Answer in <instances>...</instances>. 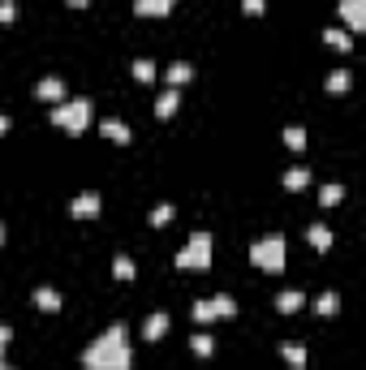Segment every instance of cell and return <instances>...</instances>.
Listing matches in <instances>:
<instances>
[{"label":"cell","instance_id":"836d02e7","mask_svg":"<svg viewBox=\"0 0 366 370\" xmlns=\"http://www.w3.org/2000/svg\"><path fill=\"white\" fill-rule=\"evenodd\" d=\"M0 370H13V366H9V362H0Z\"/></svg>","mask_w":366,"mask_h":370},{"label":"cell","instance_id":"6da1fadb","mask_svg":"<svg viewBox=\"0 0 366 370\" xmlns=\"http://www.w3.org/2000/svg\"><path fill=\"white\" fill-rule=\"evenodd\" d=\"M86 370H130L134 366V349H130V332L125 323H108L82 353Z\"/></svg>","mask_w":366,"mask_h":370},{"label":"cell","instance_id":"ffe728a7","mask_svg":"<svg viewBox=\"0 0 366 370\" xmlns=\"http://www.w3.org/2000/svg\"><path fill=\"white\" fill-rule=\"evenodd\" d=\"M35 306L47 310V314H52V310H61V293H57V289H47V284H39V289H35Z\"/></svg>","mask_w":366,"mask_h":370},{"label":"cell","instance_id":"8fae6325","mask_svg":"<svg viewBox=\"0 0 366 370\" xmlns=\"http://www.w3.org/2000/svg\"><path fill=\"white\" fill-rule=\"evenodd\" d=\"M99 134L108 138V142H130V138H134V129H130L125 121H117V117H103V121H99Z\"/></svg>","mask_w":366,"mask_h":370},{"label":"cell","instance_id":"5bb4252c","mask_svg":"<svg viewBox=\"0 0 366 370\" xmlns=\"http://www.w3.org/2000/svg\"><path fill=\"white\" fill-rule=\"evenodd\" d=\"M190 78H194V65H190V61H173V65L164 69V82H168V86H177V91H181Z\"/></svg>","mask_w":366,"mask_h":370},{"label":"cell","instance_id":"44dd1931","mask_svg":"<svg viewBox=\"0 0 366 370\" xmlns=\"http://www.w3.org/2000/svg\"><path fill=\"white\" fill-rule=\"evenodd\" d=\"M190 349H194L198 357H212V353H216V336H212V332H194V336H190Z\"/></svg>","mask_w":366,"mask_h":370},{"label":"cell","instance_id":"9c48e42d","mask_svg":"<svg viewBox=\"0 0 366 370\" xmlns=\"http://www.w3.org/2000/svg\"><path fill=\"white\" fill-rule=\"evenodd\" d=\"M177 108H181V91H177V86H164V91H160V99H155V117L168 121Z\"/></svg>","mask_w":366,"mask_h":370},{"label":"cell","instance_id":"30bf717a","mask_svg":"<svg viewBox=\"0 0 366 370\" xmlns=\"http://www.w3.org/2000/svg\"><path fill=\"white\" fill-rule=\"evenodd\" d=\"M177 0H134V13L138 18H168Z\"/></svg>","mask_w":366,"mask_h":370},{"label":"cell","instance_id":"603a6c76","mask_svg":"<svg viewBox=\"0 0 366 370\" xmlns=\"http://www.w3.org/2000/svg\"><path fill=\"white\" fill-rule=\"evenodd\" d=\"M315 310L324 314V319H328V314H336V310H341V293H336V289L319 293V297H315Z\"/></svg>","mask_w":366,"mask_h":370},{"label":"cell","instance_id":"9a60e30c","mask_svg":"<svg viewBox=\"0 0 366 370\" xmlns=\"http://www.w3.org/2000/svg\"><path fill=\"white\" fill-rule=\"evenodd\" d=\"M324 43H328L332 52H349V47H353V35H349L345 26H328V30H324Z\"/></svg>","mask_w":366,"mask_h":370},{"label":"cell","instance_id":"d6986e66","mask_svg":"<svg viewBox=\"0 0 366 370\" xmlns=\"http://www.w3.org/2000/svg\"><path fill=\"white\" fill-rule=\"evenodd\" d=\"M306 241L315 245V250H332V229L328 224H310L306 229Z\"/></svg>","mask_w":366,"mask_h":370},{"label":"cell","instance_id":"5b68a950","mask_svg":"<svg viewBox=\"0 0 366 370\" xmlns=\"http://www.w3.org/2000/svg\"><path fill=\"white\" fill-rule=\"evenodd\" d=\"M237 314V301L229 293H216V297H198L194 301V323H216V319H233Z\"/></svg>","mask_w":366,"mask_h":370},{"label":"cell","instance_id":"ba28073f","mask_svg":"<svg viewBox=\"0 0 366 370\" xmlns=\"http://www.w3.org/2000/svg\"><path fill=\"white\" fill-rule=\"evenodd\" d=\"M35 95H39V99H47V103H61V99H65V82H61L57 74H47V78H39V82H35Z\"/></svg>","mask_w":366,"mask_h":370},{"label":"cell","instance_id":"ac0fdd59","mask_svg":"<svg viewBox=\"0 0 366 370\" xmlns=\"http://www.w3.org/2000/svg\"><path fill=\"white\" fill-rule=\"evenodd\" d=\"M113 276H117V280H125V284H130V280H134V276H138V262H134V258H130V254H117V258H113Z\"/></svg>","mask_w":366,"mask_h":370},{"label":"cell","instance_id":"83f0119b","mask_svg":"<svg viewBox=\"0 0 366 370\" xmlns=\"http://www.w3.org/2000/svg\"><path fill=\"white\" fill-rule=\"evenodd\" d=\"M241 9H246L250 18H263V13H268V0H241Z\"/></svg>","mask_w":366,"mask_h":370},{"label":"cell","instance_id":"1f68e13d","mask_svg":"<svg viewBox=\"0 0 366 370\" xmlns=\"http://www.w3.org/2000/svg\"><path fill=\"white\" fill-rule=\"evenodd\" d=\"M69 5H74V9H82V5H91V0H69Z\"/></svg>","mask_w":366,"mask_h":370},{"label":"cell","instance_id":"cb8c5ba5","mask_svg":"<svg viewBox=\"0 0 366 370\" xmlns=\"http://www.w3.org/2000/svg\"><path fill=\"white\" fill-rule=\"evenodd\" d=\"M173 216H177V207H173V202H160V207H151V224H155V229L173 224Z\"/></svg>","mask_w":366,"mask_h":370},{"label":"cell","instance_id":"2e32d148","mask_svg":"<svg viewBox=\"0 0 366 370\" xmlns=\"http://www.w3.org/2000/svg\"><path fill=\"white\" fill-rule=\"evenodd\" d=\"M280 181H285V190H289V194H302V190L310 185V168H306V164H297V168H289Z\"/></svg>","mask_w":366,"mask_h":370},{"label":"cell","instance_id":"8992f818","mask_svg":"<svg viewBox=\"0 0 366 370\" xmlns=\"http://www.w3.org/2000/svg\"><path fill=\"white\" fill-rule=\"evenodd\" d=\"M69 211H74V220H95L99 211H103V198H99V190H82V194H74Z\"/></svg>","mask_w":366,"mask_h":370},{"label":"cell","instance_id":"7402d4cb","mask_svg":"<svg viewBox=\"0 0 366 370\" xmlns=\"http://www.w3.org/2000/svg\"><path fill=\"white\" fill-rule=\"evenodd\" d=\"M130 69H134V78H138V82H155V78H160V69H155V61H151V57H138Z\"/></svg>","mask_w":366,"mask_h":370},{"label":"cell","instance_id":"52a82bcc","mask_svg":"<svg viewBox=\"0 0 366 370\" xmlns=\"http://www.w3.org/2000/svg\"><path fill=\"white\" fill-rule=\"evenodd\" d=\"M341 22H345V30L349 35H358V30H366V0H341Z\"/></svg>","mask_w":366,"mask_h":370},{"label":"cell","instance_id":"d4e9b609","mask_svg":"<svg viewBox=\"0 0 366 370\" xmlns=\"http://www.w3.org/2000/svg\"><path fill=\"white\" fill-rule=\"evenodd\" d=\"M349 82H353V74H349V69L328 74V91H332V95H345V91H349Z\"/></svg>","mask_w":366,"mask_h":370},{"label":"cell","instance_id":"4dcf8cb0","mask_svg":"<svg viewBox=\"0 0 366 370\" xmlns=\"http://www.w3.org/2000/svg\"><path fill=\"white\" fill-rule=\"evenodd\" d=\"M5 134H9V117H5V112H0V138H5Z\"/></svg>","mask_w":366,"mask_h":370},{"label":"cell","instance_id":"7c38bea8","mask_svg":"<svg viewBox=\"0 0 366 370\" xmlns=\"http://www.w3.org/2000/svg\"><path fill=\"white\" fill-rule=\"evenodd\" d=\"M168 323H173V319H168L164 310H155V314H147V323H142V340H160V336L168 332Z\"/></svg>","mask_w":366,"mask_h":370},{"label":"cell","instance_id":"d6a6232c","mask_svg":"<svg viewBox=\"0 0 366 370\" xmlns=\"http://www.w3.org/2000/svg\"><path fill=\"white\" fill-rule=\"evenodd\" d=\"M0 245H5V224H0Z\"/></svg>","mask_w":366,"mask_h":370},{"label":"cell","instance_id":"e0dca14e","mask_svg":"<svg viewBox=\"0 0 366 370\" xmlns=\"http://www.w3.org/2000/svg\"><path fill=\"white\" fill-rule=\"evenodd\" d=\"M280 357H285L293 370H302V366H306V345H297V340H280Z\"/></svg>","mask_w":366,"mask_h":370},{"label":"cell","instance_id":"484cf974","mask_svg":"<svg viewBox=\"0 0 366 370\" xmlns=\"http://www.w3.org/2000/svg\"><path fill=\"white\" fill-rule=\"evenodd\" d=\"M285 146L289 151H306V129L302 125H285Z\"/></svg>","mask_w":366,"mask_h":370},{"label":"cell","instance_id":"3957f363","mask_svg":"<svg viewBox=\"0 0 366 370\" xmlns=\"http://www.w3.org/2000/svg\"><path fill=\"white\" fill-rule=\"evenodd\" d=\"M212 233H207V229H198V233H190V241L181 245V254H177V267L181 272H207V267H212Z\"/></svg>","mask_w":366,"mask_h":370},{"label":"cell","instance_id":"4316f807","mask_svg":"<svg viewBox=\"0 0 366 370\" xmlns=\"http://www.w3.org/2000/svg\"><path fill=\"white\" fill-rule=\"evenodd\" d=\"M341 198H345V185H341V181H332V185L319 190V202H324V207H336Z\"/></svg>","mask_w":366,"mask_h":370},{"label":"cell","instance_id":"f546056e","mask_svg":"<svg viewBox=\"0 0 366 370\" xmlns=\"http://www.w3.org/2000/svg\"><path fill=\"white\" fill-rule=\"evenodd\" d=\"M9 340H13V332H9V323H0V362H5V349H9Z\"/></svg>","mask_w":366,"mask_h":370},{"label":"cell","instance_id":"f1b7e54d","mask_svg":"<svg viewBox=\"0 0 366 370\" xmlns=\"http://www.w3.org/2000/svg\"><path fill=\"white\" fill-rule=\"evenodd\" d=\"M18 18V5H13V0H0V26H9Z\"/></svg>","mask_w":366,"mask_h":370},{"label":"cell","instance_id":"4fadbf2b","mask_svg":"<svg viewBox=\"0 0 366 370\" xmlns=\"http://www.w3.org/2000/svg\"><path fill=\"white\" fill-rule=\"evenodd\" d=\"M302 306H306V293H302V289H280V293H276V310H280V314H297Z\"/></svg>","mask_w":366,"mask_h":370},{"label":"cell","instance_id":"7a4b0ae2","mask_svg":"<svg viewBox=\"0 0 366 370\" xmlns=\"http://www.w3.org/2000/svg\"><path fill=\"white\" fill-rule=\"evenodd\" d=\"M52 125L65 129V134H82L91 125V99L86 95H74V99H61L52 108Z\"/></svg>","mask_w":366,"mask_h":370},{"label":"cell","instance_id":"277c9868","mask_svg":"<svg viewBox=\"0 0 366 370\" xmlns=\"http://www.w3.org/2000/svg\"><path fill=\"white\" fill-rule=\"evenodd\" d=\"M250 262L258 272H285V233H268L250 245Z\"/></svg>","mask_w":366,"mask_h":370}]
</instances>
